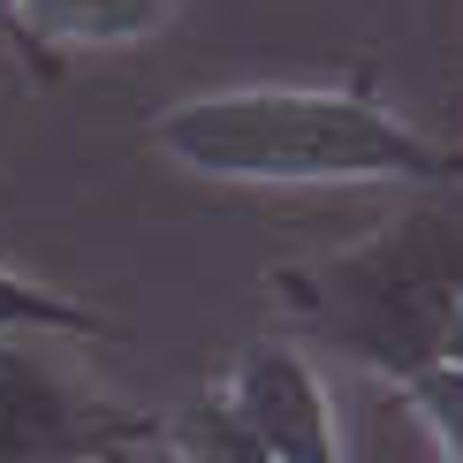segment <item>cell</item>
<instances>
[{
    "label": "cell",
    "mask_w": 463,
    "mask_h": 463,
    "mask_svg": "<svg viewBox=\"0 0 463 463\" xmlns=\"http://www.w3.org/2000/svg\"><path fill=\"white\" fill-rule=\"evenodd\" d=\"M8 326L15 335H53V342H129L122 319H107V312H91V304L61 297V288H38V281L0 266V335H8Z\"/></svg>",
    "instance_id": "6"
},
{
    "label": "cell",
    "mask_w": 463,
    "mask_h": 463,
    "mask_svg": "<svg viewBox=\"0 0 463 463\" xmlns=\"http://www.w3.org/2000/svg\"><path fill=\"white\" fill-rule=\"evenodd\" d=\"M274 297L319 350L380 380H411L440 357V326L463 297V205L426 198L335 259L274 274Z\"/></svg>",
    "instance_id": "2"
},
{
    "label": "cell",
    "mask_w": 463,
    "mask_h": 463,
    "mask_svg": "<svg viewBox=\"0 0 463 463\" xmlns=\"http://www.w3.org/2000/svg\"><path fill=\"white\" fill-rule=\"evenodd\" d=\"M167 456L175 463H274L266 440L243 426V411L228 402V388L190 395L175 418H167Z\"/></svg>",
    "instance_id": "7"
},
{
    "label": "cell",
    "mask_w": 463,
    "mask_h": 463,
    "mask_svg": "<svg viewBox=\"0 0 463 463\" xmlns=\"http://www.w3.org/2000/svg\"><path fill=\"white\" fill-rule=\"evenodd\" d=\"M221 388L274 463H350L335 395H326V380L312 373V357L297 342H243Z\"/></svg>",
    "instance_id": "4"
},
{
    "label": "cell",
    "mask_w": 463,
    "mask_h": 463,
    "mask_svg": "<svg viewBox=\"0 0 463 463\" xmlns=\"http://www.w3.org/2000/svg\"><path fill=\"white\" fill-rule=\"evenodd\" d=\"M433 364H456V373H463V297H456L449 326H440V357H433Z\"/></svg>",
    "instance_id": "9"
},
{
    "label": "cell",
    "mask_w": 463,
    "mask_h": 463,
    "mask_svg": "<svg viewBox=\"0 0 463 463\" xmlns=\"http://www.w3.org/2000/svg\"><path fill=\"white\" fill-rule=\"evenodd\" d=\"M152 426L91 388L53 335H0V463H107Z\"/></svg>",
    "instance_id": "3"
},
{
    "label": "cell",
    "mask_w": 463,
    "mask_h": 463,
    "mask_svg": "<svg viewBox=\"0 0 463 463\" xmlns=\"http://www.w3.org/2000/svg\"><path fill=\"white\" fill-rule=\"evenodd\" d=\"M107 463H129V456H107Z\"/></svg>",
    "instance_id": "11"
},
{
    "label": "cell",
    "mask_w": 463,
    "mask_h": 463,
    "mask_svg": "<svg viewBox=\"0 0 463 463\" xmlns=\"http://www.w3.org/2000/svg\"><path fill=\"white\" fill-rule=\"evenodd\" d=\"M175 24V0H15V46L38 76H53L61 53L84 46H137Z\"/></svg>",
    "instance_id": "5"
},
{
    "label": "cell",
    "mask_w": 463,
    "mask_h": 463,
    "mask_svg": "<svg viewBox=\"0 0 463 463\" xmlns=\"http://www.w3.org/2000/svg\"><path fill=\"white\" fill-rule=\"evenodd\" d=\"M0 38H15V0H0Z\"/></svg>",
    "instance_id": "10"
},
{
    "label": "cell",
    "mask_w": 463,
    "mask_h": 463,
    "mask_svg": "<svg viewBox=\"0 0 463 463\" xmlns=\"http://www.w3.org/2000/svg\"><path fill=\"white\" fill-rule=\"evenodd\" d=\"M395 388L418 411V426L440 440V463H463V373L456 364H418V373L395 380Z\"/></svg>",
    "instance_id": "8"
},
{
    "label": "cell",
    "mask_w": 463,
    "mask_h": 463,
    "mask_svg": "<svg viewBox=\"0 0 463 463\" xmlns=\"http://www.w3.org/2000/svg\"><path fill=\"white\" fill-rule=\"evenodd\" d=\"M152 145L205 183H266V190H312V183H411L449 190L463 175V152L418 137L395 107L373 91H304V84H243L198 91L152 122Z\"/></svg>",
    "instance_id": "1"
}]
</instances>
